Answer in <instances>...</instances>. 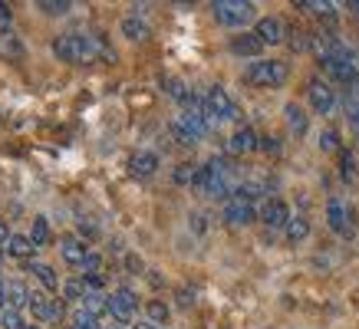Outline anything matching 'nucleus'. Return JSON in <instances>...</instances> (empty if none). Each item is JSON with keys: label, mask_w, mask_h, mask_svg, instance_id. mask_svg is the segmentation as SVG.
<instances>
[{"label": "nucleus", "mask_w": 359, "mask_h": 329, "mask_svg": "<svg viewBox=\"0 0 359 329\" xmlns=\"http://www.w3.org/2000/svg\"><path fill=\"white\" fill-rule=\"evenodd\" d=\"M290 79V66L283 59H250L244 66V83L257 89H280Z\"/></svg>", "instance_id": "obj_1"}, {"label": "nucleus", "mask_w": 359, "mask_h": 329, "mask_svg": "<svg viewBox=\"0 0 359 329\" xmlns=\"http://www.w3.org/2000/svg\"><path fill=\"white\" fill-rule=\"evenodd\" d=\"M205 119L211 129H218L221 122H238L241 119V109H238V102L231 99V92L224 86H211L205 92Z\"/></svg>", "instance_id": "obj_2"}, {"label": "nucleus", "mask_w": 359, "mask_h": 329, "mask_svg": "<svg viewBox=\"0 0 359 329\" xmlns=\"http://www.w3.org/2000/svg\"><path fill=\"white\" fill-rule=\"evenodd\" d=\"M211 13H215V20H218L221 27L241 30V27H248V23L254 20L257 7H254L250 0H215V4H211Z\"/></svg>", "instance_id": "obj_3"}, {"label": "nucleus", "mask_w": 359, "mask_h": 329, "mask_svg": "<svg viewBox=\"0 0 359 329\" xmlns=\"http://www.w3.org/2000/svg\"><path fill=\"white\" fill-rule=\"evenodd\" d=\"M306 99H310V106L316 109V115H333L339 106L337 89L330 86V79H320V76H313L306 83Z\"/></svg>", "instance_id": "obj_4"}, {"label": "nucleus", "mask_w": 359, "mask_h": 329, "mask_svg": "<svg viewBox=\"0 0 359 329\" xmlns=\"http://www.w3.org/2000/svg\"><path fill=\"white\" fill-rule=\"evenodd\" d=\"M30 309L36 319H43V323H60L66 313L63 300H50L46 293H40V290H30Z\"/></svg>", "instance_id": "obj_5"}, {"label": "nucleus", "mask_w": 359, "mask_h": 329, "mask_svg": "<svg viewBox=\"0 0 359 329\" xmlns=\"http://www.w3.org/2000/svg\"><path fill=\"white\" fill-rule=\"evenodd\" d=\"M135 309H139V296L132 293L129 286H119V290H112V293H109V313H112V319L129 323V319L135 316Z\"/></svg>", "instance_id": "obj_6"}, {"label": "nucleus", "mask_w": 359, "mask_h": 329, "mask_svg": "<svg viewBox=\"0 0 359 329\" xmlns=\"http://www.w3.org/2000/svg\"><path fill=\"white\" fill-rule=\"evenodd\" d=\"M224 220H228L231 227H244V224H250V220L261 218V211L254 208L250 201H244V197H231V201H224Z\"/></svg>", "instance_id": "obj_7"}, {"label": "nucleus", "mask_w": 359, "mask_h": 329, "mask_svg": "<svg viewBox=\"0 0 359 329\" xmlns=\"http://www.w3.org/2000/svg\"><path fill=\"white\" fill-rule=\"evenodd\" d=\"M349 204L343 197H330L327 201V224L330 230H337L339 237H353V224H349Z\"/></svg>", "instance_id": "obj_8"}, {"label": "nucleus", "mask_w": 359, "mask_h": 329, "mask_svg": "<svg viewBox=\"0 0 359 329\" xmlns=\"http://www.w3.org/2000/svg\"><path fill=\"white\" fill-rule=\"evenodd\" d=\"M290 218H294V214H290V208H287V201H280V197H267V201L261 204V220L271 230L287 227Z\"/></svg>", "instance_id": "obj_9"}, {"label": "nucleus", "mask_w": 359, "mask_h": 329, "mask_svg": "<svg viewBox=\"0 0 359 329\" xmlns=\"http://www.w3.org/2000/svg\"><path fill=\"white\" fill-rule=\"evenodd\" d=\"M254 36H257L264 46H277V43H283L287 27H283L280 17H261V20L254 23Z\"/></svg>", "instance_id": "obj_10"}, {"label": "nucleus", "mask_w": 359, "mask_h": 329, "mask_svg": "<svg viewBox=\"0 0 359 329\" xmlns=\"http://www.w3.org/2000/svg\"><path fill=\"white\" fill-rule=\"evenodd\" d=\"M257 148H261V135L250 129V125H241V129L228 139L231 155H248V152H257Z\"/></svg>", "instance_id": "obj_11"}, {"label": "nucleus", "mask_w": 359, "mask_h": 329, "mask_svg": "<svg viewBox=\"0 0 359 329\" xmlns=\"http://www.w3.org/2000/svg\"><path fill=\"white\" fill-rule=\"evenodd\" d=\"M129 172L135 178H152L158 172V155L155 152H135L129 158Z\"/></svg>", "instance_id": "obj_12"}, {"label": "nucleus", "mask_w": 359, "mask_h": 329, "mask_svg": "<svg viewBox=\"0 0 359 329\" xmlns=\"http://www.w3.org/2000/svg\"><path fill=\"white\" fill-rule=\"evenodd\" d=\"M228 50L234 56H250V59H257V53L264 50V43L254 36V33H241V36H231Z\"/></svg>", "instance_id": "obj_13"}, {"label": "nucleus", "mask_w": 359, "mask_h": 329, "mask_svg": "<svg viewBox=\"0 0 359 329\" xmlns=\"http://www.w3.org/2000/svg\"><path fill=\"white\" fill-rule=\"evenodd\" d=\"M60 253H63V260L69 263V267H83L89 257V247L83 241H76V237H63V241H60Z\"/></svg>", "instance_id": "obj_14"}, {"label": "nucleus", "mask_w": 359, "mask_h": 329, "mask_svg": "<svg viewBox=\"0 0 359 329\" xmlns=\"http://www.w3.org/2000/svg\"><path fill=\"white\" fill-rule=\"evenodd\" d=\"M7 253L17 257V260H30L33 253H36V244L30 241V234H11V241H7Z\"/></svg>", "instance_id": "obj_15"}, {"label": "nucleus", "mask_w": 359, "mask_h": 329, "mask_svg": "<svg viewBox=\"0 0 359 329\" xmlns=\"http://www.w3.org/2000/svg\"><path fill=\"white\" fill-rule=\"evenodd\" d=\"M119 30H122V36L126 40H132V43H142V40H149V23L142 20V17H126V20L119 23Z\"/></svg>", "instance_id": "obj_16"}, {"label": "nucleus", "mask_w": 359, "mask_h": 329, "mask_svg": "<svg viewBox=\"0 0 359 329\" xmlns=\"http://www.w3.org/2000/svg\"><path fill=\"white\" fill-rule=\"evenodd\" d=\"M27 270L30 274H36V280L46 286V290H60V276H56V270L50 267V263H40V260H27Z\"/></svg>", "instance_id": "obj_17"}, {"label": "nucleus", "mask_w": 359, "mask_h": 329, "mask_svg": "<svg viewBox=\"0 0 359 329\" xmlns=\"http://www.w3.org/2000/svg\"><path fill=\"white\" fill-rule=\"evenodd\" d=\"M283 115H287V125H290V132H294L297 139H300V135H306L310 122H306V112L300 109L297 102H287V106H283Z\"/></svg>", "instance_id": "obj_18"}, {"label": "nucleus", "mask_w": 359, "mask_h": 329, "mask_svg": "<svg viewBox=\"0 0 359 329\" xmlns=\"http://www.w3.org/2000/svg\"><path fill=\"white\" fill-rule=\"evenodd\" d=\"M283 234H287V241H290V244L306 241V234H310V220H306V214H294V218H290V224L283 227Z\"/></svg>", "instance_id": "obj_19"}, {"label": "nucleus", "mask_w": 359, "mask_h": 329, "mask_svg": "<svg viewBox=\"0 0 359 329\" xmlns=\"http://www.w3.org/2000/svg\"><path fill=\"white\" fill-rule=\"evenodd\" d=\"M300 10L313 13V17H323V20H333L337 17V4H330V0H304V4H297Z\"/></svg>", "instance_id": "obj_20"}, {"label": "nucleus", "mask_w": 359, "mask_h": 329, "mask_svg": "<svg viewBox=\"0 0 359 329\" xmlns=\"http://www.w3.org/2000/svg\"><path fill=\"white\" fill-rule=\"evenodd\" d=\"M86 284H83V280H66L63 286H60V300H63V303H83V300H86Z\"/></svg>", "instance_id": "obj_21"}, {"label": "nucleus", "mask_w": 359, "mask_h": 329, "mask_svg": "<svg viewBox=\"0 0 359 329\" xmlns=\"http://www.w3.org/2000/svg\"><path fill=\"white\" fill-rule=\"evenodd\" d=\"M83 309H89L96 319L102 316H112L109 313V296L106 293H86V300H83Z\"/></svg>", "instance_id": "obj_22"}, {"label": "nucleus", "mask_w": 359, "mask_h": 329, "mask_svg": "<svg viewBox=\"0 0 359 329\" xmlns=\"http://www.w3.org/2000/svg\"><path fill=\"white\" fill-rule=\"evenodd\" d=\"M4 293H7V303H11V309L30 307V290H27L23 284H7V286H4Z\"/></svg>", "instance_id": "obj_23"}, {"label": "nucleus", "mask_w": 359, "mask_h": 329, "mask_svg": "<svg viewBox=\"0 0 359 329\" xmlns=\"http://www.w3.org/2000/svg\"><path fill=\"white\" fill-rule=\"evenodd\" d=\"M36 10H43L46 17H66V13L73 10V4L69 0H40Z\"/></svg>", "instance_id": "obj_24"}, {"label": "nucleus", "mask_w": 359, "mask_h": 329, "mask_svg": "<svg viewBox=\"0 0 359 329\" xmlns=\"http://www.w3.org/2000/svg\"><path fill=\"white\" fill-rule=\"evenodd\" d=\"M195 178H198V164H175V172H172V181L175 185H195Z\"/></svg>", "instance_id": "obj_25"}, {"label": "nucleus", "mask_w": 359, "mask_h": 329, "mask_svg": "<svg viewBox=\"0 0 359 329\" xmlns=\"http://www.w3.org/2000/svg\"><path fill=\"white\" fill-rule=\"evenodd\" d=\"M162 86H165V92L172 99H178V102H185L188 96H191V89L182 83V79H175V76H162Z\"/></svg>", "instance_id": "obj_26"}, {"label": "nucleus", "mask_w": 359, "mask_h": 329, "mask_svg": "<svg viewBox=\"0 0 359 329\" xmlns=\"http://www.w3.org/2000/svg\"><path fill=\"white\" fill-rule=\"evenodd\" d=\"M0 53L11 56V59H20V56H23L20 40H17L13 33H0Z\"/></svg>", "instance_id": "obj_27"}, {"label": "nucleus", "mask_w": 359, "mask_h": 329, "mask_svg": "<svg viewBox=\"0 0 359 329\" xmlns=\"http://www.w3.org/2000/svg\"><path fill=\"white\" fill-rule=\"evenodd\" d=\"M30 241L36 244V247H43V244L50 241V224H46V218H33V230H30Z\"/></svg>", "instance_id": "obj_28"}, {"label": "nucleus", "mask_w": 359, "mask_h": 329, "mask_svg": "<svg viewBox=\"0 0 359 329\" xmlns=\"http://www.w3.org/2000/svg\"><path fill=\"white\" fill-rule=\"evenodd\" d=\"M73 329H102V326H99V319L93 316L89 309L79 307L76 313H73Z\"/></svg>", "instance_id": "obj_29"}, {"label": "nucleus", "mask_w": 359, "mask_h": 329, "mask_svg": "<svg viewBox=\"0 0 359 329\" xmlns=\"http://www.w3.org/2000/svg\"><path fill=\"white\" fill-rule=\"evenodd\" d=\"M168 313H172V309L165 307L162 300H149V319H152V323H165Z\"/></svg>", "instance_id": "obj_30"}, {"label": "nucleus", "mask_w": 359, "mask_h": 329, "mask_svg": "<svg viewBox=\"0 0 359 329\" xmlns=\"http://www.w3.org/2000/svg\"><path fill=\"white\" fill-rule=\"evenodd\" d=\"M339 175H343V181L356 178V164H353V155L349 152H339Z\"/></svg>", "instance_id": "obj_31"}, {"label": "nucleus", "mask_w": 359, "mask_h": 329, "mask_svg": "<svg viewBox=\"0 0 359 329\" xmlns=\"http://www.w3.org/2000/svg\"><path fill=\"white\" fill-rule=\"evenodd\" d=\"M320 148L323 152H339V135L333 129H323L320 132Z\"/></svg>", "instance_id": "obj_32"}, {"label": "nucleus", "mask_w": 359, "mask_h": 329, "mask_svg": "<svg viewBox=\"0 0 359 329\" xmlns=\"http://www.w3.org/2000/svg\"><path fill=\"white\" fill-rule=\"evenodd\" d=\"M0 326H4V329H27V323L20 319V313H17V309L7 307V313L0 316Z\"/></svg>", "instance_id": "obj_33"}, {"label": "nucleus", "mask_w": 359, "mask_h": 329, "mask_svg": "<svg viewBox=\"0 0 359 329\" xmlns=\"http://www.w3.org/2000/svg\"><path fill=\"white\" fill-rule=\"evenodd\" d=\"M83 284H86L89 293H99L106 286V280H102V274H83Z\"/></svg>", "instance_id": "obj_34"}, {"label": "nucleus", "mask_w": 359, "mask_h": 329, "mask_svg": "<svg viewBox=\"0 0 359 329\" xmlns=\"http://www.w3.org/2000/svg\"><path fill=\"white\" fill-rule=\"evenodd\" d=\"M99 267H102V257L96 251H89L86 263H83V274H99Z\"/></svg>", "instance_id": "obj_35"}, {"label": "nucleus", "mask_w": 359, "mask_h": 329, "mask_svg": "<svg viewBox=\"0 0 359 329\" xmlns=\"http://www.w3.org/2000/svg\"><path fill=\"white\" fill-rule=\"evenodd\" d=\"M175 296H178V307H195V290H188V286H178V293H175Z\"/></svg>", "instance_id": "obj_36"}, {"label": "nucleus", "mask_w": 359, "mask_h": 329, "mask_svg": "<svg viewBox=\"0 0 359 329\" xmlns=\"http://www.w3.org/2000/svg\"><path fill=\"white\" fill-rule=\"evenodd\" d=\"M261 152L277 155V152H280V139H273V135H264V139H261Z\"/></svg>", "instance_id": "obj_37"}, {"label": "nucleus", "mask_w": 359, "mask_h": 329, "mask_svg": "<svg viewBox=\"0 0 359 329\" xmlns=\"http://www.w3.org/2000/svg\"><path fill=\"white\" fill-rule=\"evenodd\" d=\"M126 267H129L132 274H142V260H139V257H126Z\"/></svg>", "instance_id": "obj_38"}, {"label": "nucleus", "mask_w": 359, "mask_h": 329, "mask_svg": "<svg viewBox=\"0 0 359 329\" xmlns=\"http://www.w3.org/2000/svg\"><path fill=\"white\" fill-rule=\"evenodd\" d=\"M7 241H11V230H7V220H0V244L7 247Z\"/></svg>", "instance_id": "obj_39"}, {"label": "nucleus", "mask_w": 359, "mask_h": 329, "mask_svg": "<svg viewBox=\"0 0 359 329\" xmlns=\"http://www.w3.org/2000/svg\"><path fill=\"white\" fill-rule=\"evenodd\" d=\"M11 7H7V4H0V23H11Z\"/></svg>", "instance_id": "obj_40"}, {"label": "nucleus", "mask_w": 359, "mask_h": 329, "mask_svg": "<svg viewBox=\"0 0 359 329\" xmlns=\"http://www.w3.org/2000/svg\"><path fill=\"white\" fill-rule=\"evenodd\" d=\"M132 329H158V323H152V319H139Z\"/></svg>", "instance_id": "obj_41"}, {"label": "nucleus", "mask_w": 359, "mask_h": 329, "mask_svg": "<svg viewBox=\"0 0 359 329\" xmlns=\"http://www.w3.org/2000/svg\"><path fill=\"white\" fill-rule=\"evenodd\" d=\"M7 303V293H4V284H0V307Z\"/></svg>", "instance_id": "obj_42"}, {"label": "nucleus", "mask_w": 359, "mask_h": 329, "mask_svg": "<svg viewBox=\"0 0 359 329\" xmlns=\"http://www.w3.org/2000/svg\"><path fill=\"white\" fill-rule=\"evenodd\" d=\"M349 10L356 13V20H359V4H349Z\"/></svg>", "instance_id": "obj_43"}, {"label": "nucleus", "mask_w": 359, "mask_h": 329, "mask_svg": "<svg viewBox=\"0 0 359 329\" xmlns=\"http://www.w3.org/2000/svg\"><path fill=\"white\" fill-rule=\"evenodd\" d=\"M109 329H119V326H109Z\"/></svg>", "instance_id": "obj_44"}]
</instances>
